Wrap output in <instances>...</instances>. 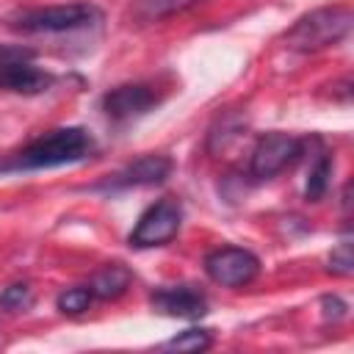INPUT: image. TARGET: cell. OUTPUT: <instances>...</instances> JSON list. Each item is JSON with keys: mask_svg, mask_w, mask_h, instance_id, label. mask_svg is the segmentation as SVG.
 I'll return each instance as SVG.
<instances>
[{"mask_svg": "<svg viewBox=\"0 0 354 354\" xmlns=\"http://www.w3.org/2000/svg\"><path fill=\"white\" fill-rule=\"evenodd\" d=\"M130 279H133V274L124 266L113 263V266H105L102 271H97L94 279L88 282V288H91L94 299H105L108 301V299H119L130 288Z\"/></svg>", "mask_w": 354, "mask_h": 354, "instance_id": "8fae6325", "label": "cell"}, {"mask_svg": "<svg viewBox=\"0 0 354 354\" xmlns=\"http://www.w3.org/2000/svg\"><path fill=\"white\" fill-rule=\"evenodd\" d=\"M100 8L94 3H61V6H39L25 8L14 17H8V25L19 33H66L86 25L100 22Z\"/></svg>", "mask_w": 354, "mask_h": 354, "instance_id": "3957f363", "label": "cell"}, {"mask_svg": "<svg viewBox=\"0 0 354 354\" xmlns=\"http://www.w3.org/2000/svg\"><path fill=\"white\" fill-rule=\"evenodd\" d=\"M174 163L166 155H141L113 177H108L100 188L108 191H122V188H144V185H158L171 174Z\"/></svg>", "mask_w": 354, "mask_h": 354, "instance_id": "30bf717a", "label": "cell"}, {"mask_svg": "<svg viewBox=\"0 0 354 354\" xmlns=\"http://www.w3.org/2000/svg\"><path fill=\"white\" fill-rule=\"evenodd\" d=\"M91 301H94L91 288H88V285H77V288L61 290L58 299H55V307H58L61 313H66V315H80V313H86V310L91 307Z\"/></svg>", "mask_w": 354, "mask_h": 354, "instance_id": "9a60e30c", "label": "cell"}, {"mask_svg": "<svg viewBox=\"0 0 354 354\" xmlns=\"http://www.w3.org/2000/svg\"><path fill=\"white\" fill-rule=\"evenodd\" d=\"M205 274L221 288H243L257 279L260 257L243 246H218L205 257Z\"/></svg>", "mask_w": 354, "mask_h": 354, "instance_id": "52a82bcc", "label": "cell"}, {"mask_svg": "<svg viewBox=\"0 0 354 354\" xmlns=\"http://www.w3.org/2000/svg\"><path fill=\"white\" fill-rule=\"evenodd\" d=\"M149 304L155 313L169 315V318H202L207 313V299L202 290H196L194 285H169V288H158L149 296Z\"/></svg>", "mask_w": 354, "mask_h": 354, "instance_id": "9c48e42d", "label": "cell"}, {"mask_svg": "<svg viewBox=\"0 0 354 354\" xmlns=\"http://www.w3.org/2000/svg\"><path fill=\"white\" fill-rule=\"evenodd\" d=\"M33 304V288L28 282H14L0 293V307L6 313H22Z\"/></svg>", "mask_w": 354, "mask_h": 354, "instance_id": "2e32d148", "label": "cell"}, {"mask_svg": "<svg viewBox=\"0 0 354 354\" xmlns=\"http://www.w3.org/2000/svg\"><path fill=\"white\" fill-rule=\"evenodd\" d=\"M180 224H183V205H180V199L163 196V199H158L155 205H149L138 216V221L130 230V238L127 241L136 249L166 246L180 232Z\"/></svg>", "mask_w": 354, "mask_h": 354, "instance_id": "5b68a950", "label": "cell"}, {"mask_svg": "<svg viewBox=\"0 0 354 354\" xmlns=\"http://www.w3.org/2000/svg\"><path fill=\"white\" fill-rule=\"evenodd\" d=\"M194 3L196 0H136L133 14L141 22H160L166 17H174V14L188 11Z\"/></svg>", "mask_w": 354, "mask_h": 354, "instance_id": "7c38bea8", "label": "cell"}, {"mask_svg": "<svg viewBox=\"0 0 354 354\" xmlns=\"http://www.w3.org/2000/svg\"><path fill=\"white\" fill-rule=\"evenodd\" d=\"M307 138L282 133V130H271L266 136L257 138L252 158H249V174L254 180H271L279 171H285L288 166H293L301 155H304Z\"/></svg>", "mask_w": 354, "mask_h": 354, "instance_id": "277c9868", "label": "cell"}, {"mask_svg": "<svg viewBox=\"0 0 354 354\" xmlns=\"http://www.w3.org/2000/svg\"><path fill=\"white\" fill-rule=\"evenodd\" d=\"M53 72L30 61V53L0 44V88L14 94H41L53 86Z\"/></svg>", "mask_w": 354, "mask_h": 354, "instance_id": "8992f818", "label": "cell"}, {"mask_svg": "<svg viewBox=\"0 0 354 354\" xmlns=\"http://www.w3.org/2000/svg\"><path fill=\"white\" fill-rule=\"evenodd\" d=\"M210 346H213L210 329H185V332L174 335L171 340H166L160 348H166V351H205Z\"/></svg>", "mask_w": 354, "mask_h": 354, "instance_id": "5bb4252c", "label": "cell"}, {"mask_svg": "<svg viewBox=\"0 0 354 354\" xmlns=\"http://www.w3.org/2000/svg\"><path fill=\"white\" fill-rule=\"evenodd\" d=\"M321 310H324V318L326 321H343L346 318V301L340 296H324L321 299Z\"/></svg>", "mask_w": 354, "mask_h": 354, "instance_id": "ac0fdd59", "label": "cell"}, {"mask_svg": "<svg viewBox=\"0 0 354 354\" xmlns=\"http://www.w3.org/2000/svg\"><path fill=\"white\" fill-rule=\"evenodd\" d=\"M160 102L158 91L147 83H124L116 86L111 91H105L102 97V113L111 122H133L144 113H149L155 105Z\"/></svg>", "mask_w": 354, "mask_h": 354, "instance_id": "ba28073f", "label": "cell"}, {"mask_svg": "<svg viewBox=\"0 0 354 354\" xmlns=\"http://www.w3.org/2000/svg\"><path fill=\"white\" fill-rule=\"evenodd\" d=\"M351 25H354V14L348 6H324L299 17L288 28L285 41L290 50L299 53H318L343 41L351 33Z\"/></svg>", "mask_w": 354, "mask_h": 354, "instance_id": "7a4b0ae2", "label": "cell"}, {"mask_svg": "<svg viewBox=\"0 0 354 354\" xmlns=\"http://www.w3.org/2000/svg\"><path fill=\"white\" fill-rule=\"evenodd\" d=\"M351 271H354L351 241L343 238V241L332 249V254H329V274H335V277H351Z\"/></svg>", "mask_w": 354, "mask_h": 354, "instance_id": "e0dca14e", "label": "cell"}, {"mask_svg": "<svg viewBox=\"0 0 354 354\" xmlns=\"http://www.w3.org/2000/svg\"><path fill=\"white\" fill-rule=\"evenodd\" d=\"M97 149L94 136L86 127H55L41 133L30 144H25L14 158L3 166L6 171H33V169H55L66 163H80Z\"/></svg>", "mask_w": 354, "mask_h": 354, "instance_id": "6da1fadb", "label": "cell"}, {"mask_svg": "<svg viewBox=\"0 0 354 354\" xmlns=\"http://www.w3.org/2000/svg\"><path fill=\"white\" fill-rule=\"evenodd\" d=\"M332 158L326 155V152H321L318 155V160H315V166L310 169V174H307V185H304V196H307V202H321L324 196H326V191H329V177H332Z\"/></svg>", "mask_w": 354, "mask_h": 354, "instance_id": "4fadbf2b", "label": "cell"}]
</instances>
